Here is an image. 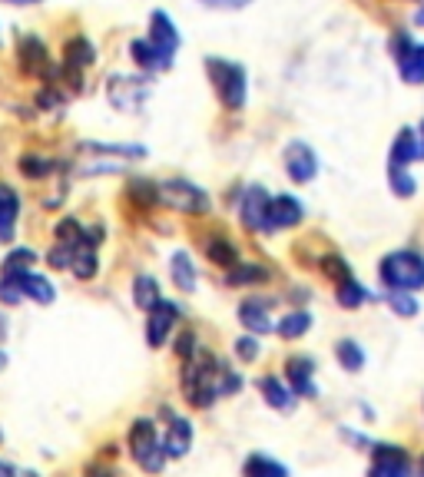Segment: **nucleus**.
Here are the masks:
<instances>
[{"instance_id":"obj_25","label":"nucleus","mask_w":424,"mask_h":477,"mask_svg":"<svg viewBox=\"0 0 424 477\" xmlns=\"http://www.w3.org/2000/svg\"><path fill=\"white\" fill-rule=\"evenodd\" d=\"M246 477H289V471H285L279 461H273V457L252 455L249 461H246Z\"/></svg>"},{"instance_id":"obj_41","label":"nucleus","mask_w":424,"mask_h":477,"mask_svg":"<svg viewBox=\"0 0 424 477\" xmlns=\"http://www.w3.org/2000/svg\"><path fill=\"white\" fill-rule=\"evenodd\" d=\"M418 140H421V160H424V119H421V126H418Z\"/></svg>"},{"instance_id":"obj_2","label":"nucleus","mask_w":424,"mask_h":477,"mask_svg":"<svg viewBox=\"0 0 424 477\" xmlns=\"http://www.w3.org/2000/svg\"><path fill=\"white\" fill-rule=\"evenodd\" d=\"M222 375L226 369L219 365L216 358L209 351H196V358H189L183 369V391L186 398L196 404V408H206L222 395Z\"/></svg>"},{"instance_id":"obj_36","label":"nucleus","mask_w":424,"mask_h":477,"mask_svg":"<svg viewBox=\"0 0 424 477\" xmlns=\"http://www.w3.org/2000/svg\"><path fill=\"white\" fill-rule=\"evenodd\" d=\"M203 7H212V11H242V7H249L252 0H199Z\"/></svg>"},{"instance_id":"obj_29","label":"nucleus","mask_w":424,"mask_h":477,"mask_svg":"<svg viewBox=\"0 0 424 477\" xmlns=\"http://www.w3.org/2000/svg\"><path fill=\"white\" fill-rule=\"evenodd\" d=\"M269 269L265 265H236L229 272V285H249V282H265Z\"/></svg>"},{"instance_id":"obj_26","label":"nucleus","mask_w":424,"mask_h":477,"mask_svg":"<svg viewBox=\"0 0 424 477\" xmlns=\"http://www.w3.org/2000/svg\"><path fill=\"white\" fill-rule=\"evenodd\" d=\"M338 305L342 308H359V305L368 302V289L361 282H355V279H345V282H338Z\"/></svg>"},{"instance_id":"obj_7","label":"nucleus","mask_w":424,"mask_h":477,"mask_svg":"<svg viewBox=\"0 0 424 477\" xmlns=\"http://www.w3.org/2000/svg\"><path fill=\"white\" fill-rule=\"evenodd\" d=\"M392 56L408 87H424V44L411 40V33L398 30L392 33Z\"/></svg>"},{"instance_id":"obj_37","label":"nucleus","mask_w":424,"mask_h":477,"mask_svg":"<svg viewBox=\"0 0 424 477\" xmlns=\"http://www.w3.org/2000/svg\"><path fill=\"white\" fill-rule=\"evenodd\" d=\"M176 351L183 358H196V335L193 332H183L179 335V345H176Z\"/></svg>"},{"instance_id":"obj_38","label":"nucleus","mask_w":424,"mask_h":477,"mask_svg":"<svg viewBox=\"0 0 424 477\" xmlns=\"http://www.w3.org/2000/svg\"><path fill=\"white\" fill-rule=\"evenodd\" d=\"M0 477H37L33 471H23V467L11 464V461H0Z\"/></svg>"},{"instance_id":"obj_27","label":"nucleus","mask_w":424,"mask_h":477,"mask_svg":"<svg viewBox=\"0 0 424 477\" xmlns=\"http://www.w3.org/2000/svg\"><path fill=\"white\" fill-rule=\"evenodd\" d=\"M275 328H279V335L282 338H302L305 332L312 328V315L308 312H289Z\"/></svg>"},{"instance_id":"obj_5","label":"nucleus","mask_w":424,"mask_h":477,"mask_svg":"<svg viewBox=\"0 0 424 477\" xmlns=\"http://www.w3.org/2000/svg\"><path fill=\"white\" fill-rule=\"evenodd\" d=\"M23 299H33L37 305H50L56 299V289L37 272H0V302L17 305Z\"/></svg>"},{"instance_id":"obj_22","label":"nucleus","mask_w":424,"mask_h":477,"mask_svg":"<svg viewBox=\"0 0 424 477\" xmlns=\"http://www.w3.org/2000/svg\"><path fill=\"white\" fill-rule=\"evenodd\" d=\"M259 391L262 398L273 404V408H279V412H289L295 404V391H289L279 378H273V375H265V378H259Z\"/></svg>"},{"instance_id":"obj_32","label":"nucleus","mask_w":424,"mask_h":477,"mask_svg":"<svg viewBox=\"0 0 424 477\" xmlns=\"http://www.w3.org/2000/svg\"><path fill=\"white\" fill-rule=\"evenodd\" d=\"M388 179H392V189L394 195H414V189H418V183H414V176H408L404 169H388Z\"/></svg>"},{"instance_id":"obj_28","label":"nucleus","mask_w":424,"mask_h":477,"mask_svg":"<svg viewBox=\"0 0 424 477\" xmlns=\"http://www.w3.org/2000/svg\"><path fill=\"white\" fill-rule=\"evenodd\" d=\"M335 355H338V361H342V369L345 371H361V365H365V351H361L359 342H351V338L338 342Z\"/></svg>"},{"instance_id":"obj_24","label":"nucleus","mask_w":424,"mask_h":477,"mask_svg":"<svg viewBox=\"0 0 424 477\" xmlns=\"http://www.w3.org/2000/svg\"><path fill=\"white\" fill-rule=\"evenodd\" d=\"M206 256L216 262V265H222V269H236V265H239V252H236V246H232L226 236H212V238H209V242H206Z\"/></svg>"},{"instance_id":"obj_12","label":"nucleus","mask_w":424,"mask_h":477,"mask_svg":"<svg viewBox=\"0 0 424 477\" xmlns=\"http://www.w3.org/2000/svg\"><path fill=\"white\" fill-rule=\"evenodd\" d=\"M93 64V47L83 37H74L64 50V76L70 80V87L80 90L83 87V70Z\"/></svg>"},{"instance_id":"obj_23","label":"nucleus","mask_w":424,"mask_h":477,"mask_svg":"<svg viewBox=\"0 0 424 477\" xmlns=\"http://www.w3.org/2000/svg\"><path fill=\"white\" fill-rule=\"evenodd\" d=\"M133 302L140 305L143 312H152L156 305L163 302V295H160V282H156L152 275H140V279L133 282Z\"/></svg>"},{"instance_id":"obj_33","label":"nucleus","mask_w":424,"mask_h":477,"mask_svg":"<svg viewBox=\"0 0 424 477\" xmlns=\"http://www.w3.org/2000/svg\"><path fill=\"white\" fill-rule=\"evenodd\" d=\"M50 169H54V163H50V160H44V156H23V160H21V173L33 176V179H37V176H47Z\"/></svg>"},{"instance_id":"obj_17","label":"nucleus","mask_w":424,"mask_h":477,"mask_svg":"<svg viewBox=\"0 0 424 477\" xmlns=\"http://www.w3.org/2000/svg\"><path fill=\"white\" fill-rule=\"evenodd\" d=\"M312 358L305 355H295L289 358V365H285V375L292 381V391L295 395H302V398H316V381H312Z\"/></svg>"},{"instance_id":"obj_20","label":"nucleus","mask_w":424,"mask_h":477,"mask_svg":"<svg viewBox=\"0 0 424 477\" xmlns=\"http://www.w3.org/2000/svg\"><path fill=\"white\" fill-rule=\"evenodd\" d=\"M21 60L27 74H47L50 70V54L37 37H21Z\"/></svg>"},{"instance_id":"obj_15","label":"nucleus","mask_w":424,"mask_h":477,"mask_svg":"<svg viewBox=\"0 0 424 477\" xmlns=\"http://www.w3.org/2000/svg\"><path fill=\"white\" fill-rule=\"evenodd\" d=\"M302 216H305V209L295 195H273V209H269V232L299 226Z\"/></svg>"},{"instance_id":"obj_31","label":"nucleus","mask_w":424,"mask_h":477,"mask_svg":"<svg viewBox=\"0 0 424 477\" xmlns=\"http://www.w3.org/2000/svg\"><path fill=\"white\" fill-rule=\"evenodd\" d=\"M37 262V252L33 249H13L7 259H4V269L0 272H30V265Z\"/></svg>"},{"instance_id":"obj_40","label":"nucleus","mask_w":424,"mask_h":477,"mask_svg":"<svg viewBox=\"0 0 424 477\" xmlns=\"http://www.w3.org/2000/svg\"><path fill=\"white\" fill-rule=\"evenodd\" d=\"M414 23H418V27H424V0H421V7H418V13H414Z\"/></svg>"},{"instance_id":"obj_42","label":"nucleus","mask_w":424,"mask_h":477,"mask_svg":"<svg viewBox=\"0 0 424 477\" xmlns=\"http://www.w3.org/2000/svg\"><path fill=\"white\" fill-rule=\"evenodd\" d=\"M4 4H13V7H23V4H37V0H4Z\"/></svg>"},{"instance_id":"obj_1","label":"nucleus","mask_w":424,"mask_h":477,"mask_svg":"<svg viewBox=\"0 0 424 477\" xmlns=\"http://www.w3.org/2000/svg\"><path fill=\"white\" fill-rule=\"evenodd\" d=\"M179 47H183V37H179V30H176L173 17H169L166 11H152L150 13V33L140 37V40H133L130 56L146 70V74H163V70L173 66Z\"/></svg>"},{"instance_id":"obj_35","label":"nucleus","mask_w":424,"mask_h":477,"mask_svg":"<svg viewBox=\"0 0 424 477\" xmlns=\"http://www.w3.org/2000/svg\"><path fill=\"white\" fill-rule=\"evenodd\" d=\"M236 355H239L242 361H255V358H259V342H255V338H239V342H236Z\"/></svg>"},{"instance_id":"obj_4","label":"nucleus","mask_w":424,"mask_h":477,"mask_svg":"<svg viewBox=\"0 0 424 477\" xmlns=\"http://www.w3.org/2000/svg\"><path fill=\"white\" fill-rule=\"evenodd\" d=\"M378 275L388 289H398V292H418V289H424V259L411 249L388 252L378 265Z\"/></svg>"},{"instance_id":"obj_14","label":"nucleus","mask_w":424,"mask_h":477,"mask_svg":"<svg viewBox=\"0 0 424 477\" xmlns=\"http://www.w3.org/2000/svg\"><path fill=\"white\" fill-rule=\"evenodd\" d=\"M176 318H179V308L173 302H160L156 308L150 312V322H146V342L150 348H160L169 338V328L176 325Z\"/></svg>"},{"instance_id":"obj_10","label":"nucleus","mask_w":424,"mask_h":477,"mask_svg":"<svg viewBox=\"0 0 424 477\" xmlns=\"http://www.w3.org/2000/svg\"><path fill=\"white\" fill-rule=\"evenodd\" d=\"M368 477H411V455L398 445H375Z\"/></svg>"},{"instance_id":"obj_13","label":"nucleus","mask_w":424,"mask_h":477,"mask_svg":"<svg viewBox=\"0 0 424 477\" xmlns=\"http://www.w3.org/2000/svg\"><path fill=\"white\" fill-rule=\"evenodd\" d=\"M414 160H421V143H418V130L411 126H402L398 136L392 143V152H388V169H404L411 166Z\"/></svg>"},{"instance_id":"obj_34","label":"nucleus","mask_w":424,"mask_h":477,"mask_svg":"<svg viewBox=\"0 0 424 477\" xmlns=\"http://www.w3.org/2000/svg\"><path fill=\"white\" fill-rule=\"evenodd\" d=\"M325 275H332L335 282H345V279H351V269L345 265V259H338V256H328V259H325Z\"/></svg>"},{"instance_id":"obj_9","label":"nucleus","mask_w":424,"mask_h":477,"mask_svg":"<svg viewBox=\"0 0 424 477\" xmlns=\"http://www.w3.org/2000/svg\"><path fill=\"white\" fill-rule=\"evenodd\" d=\"M269 209H273V195L262 186H246L239 199V219L249 232H269Z\"/></svg>"},{"instance_id":"obj_6","label":"nucleus","mask_w":424,"mask_h":477,"mask_svg":"<svg viewBox=\"0 0 424 477\" xmlns=\"http://www.w3.org/2000/svg\"><path fill=\"white\" fill-rule=\"evenodd\" d=\"M130 451H133V461L146 471V474H160L166 467V445H160V438H156V428L152 421L140 418V421H133L130 428Z\"/></svg>"},{"instance_id":"obj_44","label":"nucleus","mask_w":424,"mask_h":477,"mask_svg":"<svg viewBox=\"0 0 424 477\" xmlns=\"http://www.w3.org/2000/svg\"><path fill=\"white\" fill-rule=\"evenodd\" d=\"M418 477H424V457H421V467H418Z\"/></svg>"},{"instance_id":"obj_3","label":"nucleus","mask_w":424,"mask_h":477,"mask_svg":"<svg viewBox=\"0 0 424 477\" xmlns=\"http://www.w3.org/2000/svg\"><path fill=\"white\" fill-rule=\"evenodd\" d=\"M209 83L216 90L219 103L226 109H242L249 100V80H246V66L226 56H206Z\"/></svg>"},{"instance_id":"obj_8","label":"nucleus","mask_w":424,"mask_h":477,"mask_svg":"<svg viewBox=\"0 0 424 477\" xmlns=\"http://www.w3.org/2000/svg\"><path fill=\"white\" fill-rule=\"evenodd\" d=\"M156 193H160V203L176 212H206L209 209V195L193 183H183V179H176V183H160L156 186Z\"/></svg>"},{"instance_id":"obj_18","label":"nucleus","mask_w":424,"mask_h":477,"mask_svg":"<svg viewBox=\"0 0 424 477\" xmlns=\"http://www.w3.org/2000/svg\"><path fill=\"white\" fill-rule=\"evenodd\" d=\"M239 322L249 332H255V335H265V332H273V318H269V305L262 302V299H246V302L239 305Z\"/></svg>"},{"instance_id":"obj_16","label":"nucleus","mask_w":424,"mask_h":477,"mask_svg":"<svg viewBox=\"0 0 424 477\" xmlns=\"http://www.w3.org/2000/svg\"><path fill=\"white\" fill-rule=\"evenodd\" d=\"M17 216H21V195L7 183H0V242H13Z\"/></svg>"},{"instance_id":"obj_11","label":"nucleus","mask_w":424,"mask_h":477,"mask_svg":"<svg viewBox=\"0 0 424 477\" xmlns=\"http://www.w3.org/2000/svg\"><path fill=\"white\" fill-rule=\"evenodd\" d=\"M285 173L292 176V183L305 186L312 183L318 173V156L316 150L308 146V143L302 140H292L289 146H285Z\"/></svg>"},{"instance_id":"obj_39","label":"nucleus","mask_w":424,"mask_h":477,"mask_svg":"<svg viewBox=\"0 0 424 477\" xmlns=\"http://www.w3.org/2000/svg\"><path fill=\"white\" fill-rule=\"evenodd\" d=\"M90 477H113V471H103V467H93V471H90Z\"/></svg>"},{"instance_id":"obj_21","label":"nucleus","mask_w":424,"mask_h":477,"mask_svg":"<svg viewBox=\"0 0 424 477\" xmlns=\"http://www.w3.org/2000/svg\"><path fill=\"white\" fill-rule=\"evenodd\" d=\"M173 282L179 292H196V282H199V272L189 259V252H173Z\"/></svg>"},{"instance_id":"obj_19","label":"nucleus","mask_w":424,"mask_h":477,"mask_svg":"<svg viewBox=\"0 0 424 477\" xmlns=\"http://www.w3.org/2000/svg\"><path fill=\"white\" fill-rule=\"evenodd\" d=\"M163 445L169 457H186L189 455V447H193V424L186 421V418H173Z\"/></svg>"},{"instance_id":"obj_43","label":"nucleus","mask_w":424,"mask_h":477,"mask_svg":"<svg viewBox=\"0 0 424 477\" xmlns=\"http://www.w3.org/2000/svg\"><path fill=\"white\" fill-rule=\"evenodd\" d=\"M4 365H7V355H4V351H0V369H4Z\"/></svg>"},{"instance_id":"obj_30","label":"nucleus","mask_w":424,"mask_h":477,"mask_svg":"<svg viewBox=\"0 0 424 477\" xmlns=\"http://www.w3.org/2000/svg\"><path fill=\"white\" fill-rule=\"evenodd\" d=\"M388 299V305H392L394 315H402V318H411V315H418V299H414L411 292H398V289H392V292L385 295Z\"/></svg>"}]
</instances>
